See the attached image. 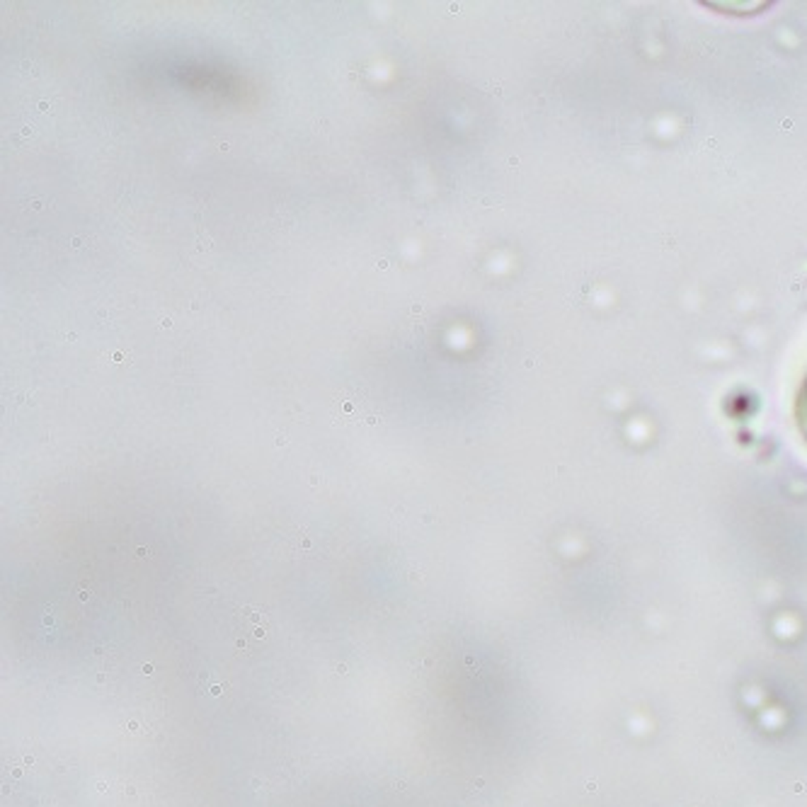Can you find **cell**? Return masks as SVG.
I'll return each instance as SVG.
<instances>
[{
  "mask_svg": "<svg viewBox=\"0 0 807 807\" xmlns=\"http://www.w3.org/2000/svg\"><path fill=\"white\" fill-rule=\"evenodd\" d=\"M378 269H388V260H381V262H378Z\"/></svg>",
  "mask_w": 807,
  "mask_h": 807,
  "instance_id": "obj_11",
  "label": "cell"
},
{
  "mask_svg": "<svg viewBox=\"0 0 807 807\" xmlns=\"http://www.w3.org/2000/svg\"><path fill=\"white\" fill-rule=\"evenodd\" d=\"M109 318H112V313L102 308V311H100V321H109Z\"/></svg>",
  "mask_w": 807,
  "mask_h": 807,
  "instance_id": "obj_7",
  "label": "cell"
},
{
  "mask_svg": "<svg viewBox=\"0 0 807 807\" xmlns=\"http://www.w3.org/2000/svg\"><path fill=\"white\" fill-rule=\"evenodd\" d=\"M277 444H279V446H282V444H286V436H284V434H279V436H277Z\"/></svg>",
  "mask_w": 807,
  "mask_h": 807,
  "instance_id": "obj_10",
  "label": "cell"
},
{
  "mask_svg": "<svg viewBox=\"0 0 807 807\" xmlns=\"http://www.w3.org/2000/svg\"><path fill=\"white\" fill-rule=\"evenodd\" d=\"M267 613L262 611V608H255V606H245L240 611V623L245 626L247 633H252L255 638H265L267 636Z\"/></svg>",
  "mask_w": 807,
  "mask_h": 807,
  "instance_id": "obj_2",
  "label": "cell"
},
{
  "mask_svg": "<svg viewBox=\"0 0 807 807\" xmlns=\"http://www.w3.org/2000/svg\"><path fill=\"white\" fill-rule=\"evenodd\" d=\"M197 243H199V250H211V238L209 236H199L197 238Z\"/></svg>",
  "mask_w": 807,
  "mask_h": 807,
  "instance_id": "obj_6",
  "label": "cell"
},
{
  "mask_svg": "<svg viewBox=\"0 0 807 807\" xmlns=\"http://www.w3.org/2000/svg\"><path fill=\"white\" fill-rule=\"evenodd\" d=\"M330 415H332L335 424H342V427H352V424L367 422L374 417L371 403L367 400V395L359 393L357 388H347L342 393H337L332 398V405H330Z\"/></svg>",
  "mask_w": 807,
  "mask_h": 807,
  "instance_id": "obj_1",
  "label": "cell"
},
{
  "mask_svg": "<svg viewBox=\"0 0 807 807\" xmlns=\"http://www.w3.org/2000/svg\"><path fill=\"white\" fill-rule=\"evenodd\" d=\"M90 243H93V238H73V240H70V245H73L75 250H80V247H88Z\"/></svg>",
  "mask_w": 807,
  "mask_h": 807,
  "instance_id": "obj_4",
  "label": "cell"
},
{
  "mask_svg": "<svg viewBox=\"0 0 807 807\" xmlns=\"http://www.w3.org/2000/svg\"><path fill=\"white\" fill-rule=\"evenodd\" d=\"M112 359H114V362H116V364H124V362H126V364H129V359H131V354H129V352H126V354H124V352H114V354H112Z\"/></svg>",
  "mask_w": 807,
  "mask_h": 807,
  "instance_id": "obj_5",
  "label": "cell"
},
{
  "mask_svg": "<svg viewBox=\"0 0 807 807\" xmlns=\"http://www.w3.org/2000/svg\"><path fill=\"white\" fill-rule=\"evenodd\" d=\"M32 134H34L32 126H24V129H22V136H32Z\"/></svg>",
  "mask_w": 807,
  "mask_h": 807,
  "instance_id": "obj_9",
  "label": "cell"
},
{
  "mask_svg": "<svg viewBox=\"0 0 807 807\" xmlns=\"http://www.w3.org/2000/svg\"><path fill=\"white\" fill-rule=\"evenodd\" d=\"M29 206H32V209H34V211H39V209H44V204H42V201H32V204H29Z\"/></svg>",
  "mask_w": 807,
  "mask_h": 807,
  "instance_id": "obj_8",
  "label": "cell"
},
{
  "mask_svg": "<svg viewBox=\"0 0 807 807\" xmlns=\"http://www.w3.org/2000/svg\"><path fill=\"white\" fill-rule=\"evenodd\" d=\"M795 417H798V427L800 434L807 439V378L798 393V403H795Z\"/></svg>",
  "mask_w": 807,
  "mask_h": 807,
  "instance_id": "obj_3",
  "label": "cell"
}]
</instances>
